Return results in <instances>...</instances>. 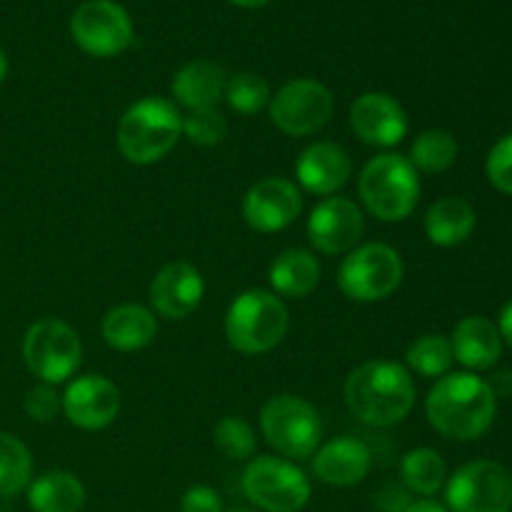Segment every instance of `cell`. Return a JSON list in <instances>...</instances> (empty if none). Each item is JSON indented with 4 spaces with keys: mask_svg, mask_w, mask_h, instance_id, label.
<instances>
[{
    "mask_svg": "<svg viewBox=\"0 0 512 512\" xmlns=\"http://www.w3.org/2000/svg\"><path fill=\"white\" fill-rule=\"evenodd\" d=\"M350 413L373 428H390L408 418L415 405V383L408 370L390 360H370L345 383Z\"/></svg>",
    "mask_w": 512,
    "mask_h": 512,
    "instance_id": "1",
    "label": "cell"
},
{
    "mask_svg": "<svg viewBox=\"0 0 512 512\" xmlns=\"http://www.w3.org/2000/svg\"><path fill=\"white\" fill-rule=\"evenodd\" d=\"M428 420L450 440H475L493 425L495 393L473 373H453L440 378L428 393Z\"/></svg>",
    "mask_w": 512,
    "mask_h": 512,
    "instance_id": "2",
    "label": "cell"
},
{
    "mask_svg": "<svg viewBox=\"0 0 512 512\" xmlns=\"http://www.w3.org/2000/svg\"><path fill=\"white\" fill-rule=\"evenodd\" d=\"M183 115L168 98H143L118 123V148L128 163L153 165L178 145Z\"/></svg>",
    "mask_w": 512,
    "mask_h": 512,
    "instance_id": "3",
    "label": "cell"
},
{
    "mask_svg": "<svg viewBox=\"0 0 512 512\" xmlns=\"http://www.w3.org/2000/svg\"><path fill=\"white\" fill-rule=\"evenodd\" d=\"M358 193L375 218L385 223H400L418 205L420 180L408 158L383 153L363 168Z\"/></svg>",
    "mask_w": 512,
    "mask_h": 512,
    "instance_id": "4",
    "label": "cell"
},
{
    "mask_svg": "<svg viewBox=\"0 0 512 512\" xmlns=\"http://www.w3.org/2000/svg\"><path fill=\"white\" fill-rule=\"evenodd\" d=\"M288 333V308L275 293L248 290L238 295L225 315L228 343L243 355L270 353Z\"/></svg>",
    "mask_w": 512,
    "mask_h": 512,
    "instance_id": "5",
    "label": "cell"
},
{
    "mask_svg": "<svg viewBox=\"0 0 512 512\" xmlns=\"http://www.w3.org/2000/svg\"><path fill=\"white\" fill-rule=\"evenodd\" d=\"M403 260L385 243L353 248L338 270V283L348 298L358 303H378L393 295L403 283Z\"/></svg>",
    "mask_w": 512,
    "mask_h": 512,
    "instance_id": "6",
    "label": "cell"
},
{
    "mask_svg": "<svg viewBox=\"0 0 512 512\" xmlns=\"http://www.w3.org/2000/svg\"><path fill=\"white\" fill-rule=\"evenodd\" d=\"M243 493L265 512H300L310 500V480L290 460L260 455L245 468Z\"/></svg>",
    "mask_w": 512,
    "mask_h": 512,
    "instance_id": "7",
    "label": "cell"
},
{
    "mask_svg": "<svg viewBox=\"0 0 512 512\" xmlns=\"http://www.w3.org/2000/svg\"><path fill=\"white\" fill-rule=\"evenodd\" d=\"M265 440L290 460H305L315 453L323 435L320 415L308 400L278 395L260 413Z\"/></svg>",
    "mask_w": 512,
    "mask_h": 512,
    "instance_id": "8",
    "label": "cell"
},
{
    "mask_svg": "<svg viewBox=\"0 0 512 512\" xmlns=\"http://www.w3.org/2000/svg\"><path fill=\"white\" fill-rule=\"evenodd\" d=\"M83 345L68 323L55 318L38 320L23 338V360L45 385L65 383L78 370Z\"/></svg>",
    "mask_w": 512,
    "mask_h": 512,
    "instance_id": "9",
    "label": "cell"
},
{
    "mask_svg": "<svg viewBox=\"0 0 512 512\" xmlns=\"http://www.w3.org/2000/svg\"><path fill=\"white\" fill-rule=\"evenodd\" d=\"M70 35L83 53L115 58L133 43V20L115 0H85L70 18Z\"/></svg>",
    "mask_w": 512,
    "mask_h": 512,
    "instance_id": "10",
    "label": "cell"
},
{
    "mask_svg": "<svg viewBox=\"0 0 512 512\" xmlns=\"http://www.w3.org/2000/svg\"><path fill=\"white\" fill-rule=\"evenodd\" d=\"M445 495L453 512H510L512 475L493 460H475L448 480Z\"/></svg>",
    "mask_w": 512,
    "mask_h": 512,
    "instance_id": "11",
    "label": "cell"
},
{
    "mask_svg": "<svg viewBox=\"0 0 512 512\" xmlns=\"http://www.w3.org/2000/svg\"><path fill=\"white\" fill-rule=\"evenodd\" d=\"M333 93L323 83L310 78H298L285 83L270 98V118L275 128L293 138H305L323 128L333 115Z\"/></svg>",
    "mask_w": 512,
    "mask_h": 512,
    "instance_id": "12",
    "label": "cell"
},
{
    "mask_svg": "<svg viewBox=\"0 0 512 512\" xmlns=\"http://www.w3.org/2000/svg\"><path fill=\"white\" fill-rule=\"evenodd\" d=\"M365 218L348 198H325L308 218V240L325 255L350 253L363 238Z\"/></svg>",
    "mask_w": 512,
    "mask_h": 512,
    "instance_id": "13",
    "label": "cell"
},
{
    "mask_svg": "<svg viewBox=\"0 0 512 512\" xmlns=\"http://www.w3.org/2000/svg\"><path fill=\"white\" fill-rule=\"evenodd\" d=\"M303 210L295 183L285 178H263L245 193L243 218L258 233H278L288 228Z\"/></svg>",
    "mask_w": 512,
    "mask_h": 512,
    "instance_id": "14",
    "label": "cell"
},
{
    "mask_svg": "<svg viewBox=\"0 0 512 512\" xmlns=\"http://www.w3.org/2000/svg\"><path fill=\"white\" fill-rule=\"evenodd\" d=\"M120 410V390L103 375H83L65 388L63 413L75 428L100 430L115 420Z\"/></svg>",
    "mask_w": 512,
    "mask_h": 512,
    "instance_id": "15",
    "label": "cell"
},
{
    "mask_svg": "<svg viewBox=\"0 0 512 512\" xmlns=\"http://www.w3.org/2000/svg\"><path fill=\"white\" fill-rule=\"evenodd\" d=\"M350 125L363 143L393 148L408 135V115L388 93H365L350 108Z\"/></svg>",
    "mask_w": 512,
    "mask_h": 512,
    "instance_id": "16",
    "label": "cell"
},
{
    "mask_svg": "<svg viewBox=\"0 0 512 512\" xmlns=\"http://www.w3.org/2000/svg\"><path fill=\"white\" fill-rule=\"evenodd\" d=\"M205 283L203 275L190 263H168L150 285V303L163 318L185 320L203 303Z\"/></svg>",
    "mask_w": 512,
    "mask_h": 512,
    "instance_id": "17",
    "label": "cell"
},
{
    "mask_svg": "<svg viewBox=\"0 0 512 512\" xmlns=\"http://www.w3.org/2000/svg\"><path fill=\"white\" fill-rule=\"evenodd\" d=\"M370 463H373V455L363 440L335 438L315 453L313 473L320 483L350 488V485L363 483Z\"/></svg>",
    "mask_w": 512,
    "mask_h": 512,
    "instance_id": "18",
    "label": "cell"
},
{
    "mask_svg": "<svg viewBox=\"0 0 512 512\" xmlns=\"http://www.w3.org/2000/svg\"><path fill=\"white\" fill-rule=\"evenodd\" d=\"M350 155L335 143H315L295 163L298 183L313 195H333L350 178Z\"/></svg>",
    "mask_w": 512,
    "mask_h": 512,
    "instance_id": "19",
    "label": "cell"
},
{
    "mask_svg": "<svg viewBox=\"0 0 512 512\" xmlns=\"http://www.w3.org/2000/svg\"><path fill=\"white\" fill-rule=\"evenodd\" d=\"M450 345H453L455 360L470 370L493 368L503 353V338L498 333V325L490 323L483 315H470V318L460 320Z\"/></svg>",
    "mask_w": 512,
    "mask_h": 512,
    "instance_id": "20",
    "label": "cell"
},
{
    "mask_svg": "<svg viewBox=\"0 0 512 512\" xmlns=\"http://www.w3.org/2000/svg\"><path fill=\"white\" fill-rule=\"evenodd\" d=\"M225 85H228V78L220 65L210 60H193L173 75L170 88L180 105L188 110H200L215 108L225 98Z\"/></svg>",
    "mask_w": 512,
    "mask_h": 512,
    "instance_id": "21",
    "label": "cell"
},
{
    "mask_svg": "<svg viewBox=\"0 0 512 512\" xmlns=\"http://www.w3.org/2000/svg\"><path fill=\"white\" fill-rule=\"evenodd\" d=\"M103 338L105 343L120 353H133L153 343L158 333L155 315L143 305H118L103 318Z\"/></svg>",
    "mask_w": 512,
    "mask_h": 512,
    "instance_id": "22",
    "label": "cell"
},
{
    "mask_svg": "<svg viewBox=\"0 0 512 512\" xmlns=\"http://www.w3.org/2000/svg\"><path fill=\"white\" fill-rule=\"evenodd\" d=\"M478 225L475 208L463 198H440L425 215V233L440 248H455L473 235Z\"/></svg>",
    "mask_w": 512,
    "mask_h": 512,
    "instance_id": "23",
    "label": "cell"
},
{
    "mask_svg": "<svg viewBox=\"0 0 512 512\" xmlns=\"http://www.w3.org/2000/svg\"><path fill=\"white\" fill-rule=\"evenodd\" d=\"M28 505L33 512H80L85 488L73 473L50 470L28 485Z\"/></svg>",
    "mask_w": 512,
    "mask_h": 512,
    "instance_id": "24",
    "label": "cell"
},
{
    "mask_svg": "<svg viewBox=\"0 0 512 512\" xmlns=\"http://www.w3.org/2000/svg\"><path fill=\"white\" fill-rule=\"evenodd\" d=\"M320 263L308 250H285L270 265V285L285 298H305L318 288Z\"/></svg>",
    "mask_w": 512,
    "mask_h": 512,
    "instance_id": "25",
    "label": "cell"
},
{
    "mask_svg": "<svg viewBox=\"0 0 512 512\" xmlns=\"http://www.w3.org/2000/svg\"><path fill=\"white\" fill-rule=\"evenodd\" d=\"M400 478H403V485L410 493L430 498L445 485L448 465H445L443 455L433 448L410 450L403 463H400Z\"/></svg>",
    "mask_w": 512,
    "mask_h": 512,
    "instance_id": "26",
    "label": "cell"
},
{
    "mask_svg": "<svg viewBox=\"0 0 512 512\" xmlns=\"http://www.w3.org/2000/svg\"><path fill=\"white\" fill-rule=\"evenodd\" d=\"M33 478L30 450L15 435L0 433V498L23 493Z\"/></svg>",
    "mask_w": 512,
    "mask_h": 512,
    "instance_id": "27",
    "label": "cell"
},
{
    "mask_svg": "<svg viewBox=\"0 0 512 512\" xmlns=\"http://www.w3.org/2000/svg\"><path fill=\"white\" fill-rule=\"evenodd\" d=\"M458 158V143L445 130H425L415 138L410 163L423 173H443Z\"/></svg>",
    "mask_w": 512,
    "mask_h": 512,
    "instance_id": "28",
    "label": "cell"
},
{
    "mask_svg": "<svg viewBox=\"0 0 512 512\" xmlns=\"http://www.w3.org/2000/svg\"><path fill=\"white\" fill-rule=\"evenodd\" d=\"M453 360V345L443 335H423L408 348V365L425 378H443Z\"/></svg>",
    "mask_w": 512,
    "mask_h": 512,
    "instance_id": "29",
    "label": "cell"
},
{
    "mask_svg": "<svg viewBox=\"0 0 512 512\" xmlns=\"http://www.w3.org/2000/svg\"><path fill=\"white\" fill-rule=\"evenodd\" d=\"M225 100L235 113L255 115L270 103V88L258 73H238L225 85Z\"/></svg>",
    "mask_w": 512,
    "mask_h": 512,
    "instance_id": "30",
    "label": "cell"
},
{
    "mask_svg": "<svg viewBox=\"0 0 512 512\" xmlns=\"http://www.w3.org/2000/svg\"><path fill=\"white\" fill-rule=\"evenodd\" d=\"M213 438L220 453L233 460H248L255 453L253 428H250L248 420L238 418V415H228V418L220 420L213 430Z\"/></svg>",
    "mask_w": 512,
    "mask_h": 512,
    "instance_id": "31",
    "label": "cell"
},
{
    "mask_svg": "<svg viewBox=\"0 0 512 512\" xmlns=\"http://www.w3.org/2000/svg\"><path fill=\"white\" fill-rule=\"evenodd\" d=\"M183 133L198 145H218L228 133V123L218 108L188 110L183 115Z\"/></svg>",
    "mask_w": 512,
    "mask_h": 512,
    "instance_id": "32",
    "label": "cell"
},
{
    "mask_svg": "<svg viewBox=\"0 0 512 512\" xmlns=\"http://www.w3.org/2000/svg\"><path fill=\"white\" fill-rule=\"evenodd\" d=\"M488 178L500 193L512 195V135L500 138L490 150Z\"/></svg>",
    "mask_w": 512,
    "mask_h": 512,
    "instance_id": "33",
    "label": "cell"
},
{
    "mask_svg": "<svg viewBox=\"0 0 512 512\" xmlns=\"http://www.w3.org/2000/svg\"><path fill=\"white\" fill-rule=\"evenodd\" d=\"M60 408H63V398L55 393L53 385H35L25 395V413L33 420H38V423H50Z\"/></svg>",
    "mask_w": 512,
    "mask_h": 512,
    "instance_id": "34",
    "label": "cell"
},
{
    "mask_svg": "<svg viewBox=\"0 0 512 512\" xmlns=\"http://www.w3.org/2000/svg\"><path fill=\"white\" fill-rule=\"evenodd\" d=\"M183 512H225L220 495L208 485H193L188 493L183 495Z\"/></svg>",
    "mask_w": 512,
    "mask_h": 512,
    "instance_id": "35",
    "label": "cell"
},
{
    "mask_svg": "<svg viewBox=\"0 0 512 512\" xmlns=\"http://www.w3.org/2000/svg\"><path fill=\"white\" fill-rule=\"evenodd\" d=\"M410 495L408 488H400V485H385L378 495H375V505L383 512H405L410 508Z\"/></svg>",
    "mask_w": 512,
    "mask_h": 512,
    "instance_id": "36",
    "label": "cell"
},
{
    "mask_svg": "<svg viewBox=\"0 0 512 512\" xmlns=\"http://www.w3.org/2000/svg\"><path fill=\"white\" fill-rule=\"evenodd\" d=\"M498 333L500 338L512 348V300L500 310V323H498Z\"/></svg>",
    "mask_w": 512,
    "mask_h": 512,
    "instance_id": "37",
    "label": "cell"
},
{
    "mask_svg": "<svg viewBox=\"0 0 512 512\" xmlns=\"http://www.w3.org/2000/svg\"><path fill=\"white\" fill-rule=\"evenodd\" d=\"M405 512H448V510H445L440 503H435V500H415V503H410V508Z\"/></svg>",
    "mask_w": 512,
    "mask_h": 512,
    "instance_id": "38",
    "label": "cell"
},
{
    "mask_svg": "<svg viewBox=\"0 0 512 512\" xmlns=\"http://www.w3.org/2000/svg\"><path fill=\"white\" fill-rule=\"evenodd\" d=\"M230 3L240 5V8H263V5H268L270 0H230Z\"/></svg>",
    "mask_w": 512,
    "mask_h": 512,
    "instance_id": "39",
    "label": "cell"
},
{
    "mask_svg": "<svg viewBox=\"0 0 512 512\" xmlns=\"http://www.w3.org/2000/svg\"><path fill=\"white\" fill-rule=\"evenodd\" d=\"M5 75H8V58H5V53L0 50V83L5 80Z\"/></svg>",
    "mask_w": 512,
    "mask_h": 512,
    "instance_id": "40",
    "label": "cell"
},
{
    "mask_svg": "<svg viewBox=\"0 0 512 512\" xmlns=\"http://www.w3.org/2000/svg\"><path fill=\"white\" fill-rule=\"evenodd\" d=\"M225 512H258V510H250V508H230V510H225Z\"/></svg>",
    "mask_w": 512,
    "mask_h": 512,
    "instance_id": "41",
    "label": "cell"
}]
</instances>
